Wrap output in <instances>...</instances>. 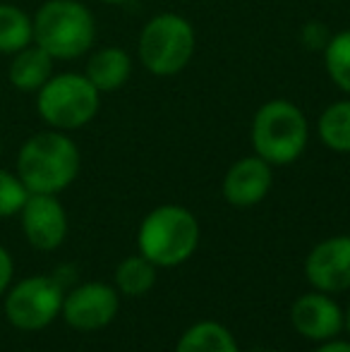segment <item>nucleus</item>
Instances as JSON below:
<instances>
[{
    "label": "nucleus",
    "instance_id": "1",
    "mask_svg": "<svg viewBox=\"0 0 350 352\" xmlns=\"http://www.w3.org/2000/svg\"><path fill=\"white\" fill-rule=\"evenodd\" d=\"M80 173V148L63 132H39L22 144L17 175L29 195H58Z\"/></svg>",
    "mask_w": 350,
    "mask_h": 352
},
{
    "label": "nucleus",
    "instance_id": "2",
    "mask_svg": "<svg viewBox=\"0 0 350 352\" xmlns=\"http://www.w3.org/2000/svg\"><path fill=\"white\" fill-rule=\"evenodd\" d=\"M140 254L159 269L185 264L199 247V223L182 206H159L142 221L137 232Z\"/></svg>",
    "mask_w": 350,
    "mask_h": 352
},
{
    "label": "nucleus",
    "instance_id": "3",
    "mask_svg": "<svg viewBox=\"0 0 350 352\" xmlns=\"http://www.w3.org/2000/svg\"><path fill=\"white\" fill-rule=\"evenodd\" d=\"M34 43L53 60H72L94 43V17L77 0H48L34 17Z\"/></svg>",
    "mask_w": 350,
    "mask_h": 352
},
{
    "label": "nucleus",
    "instance_id": "4",
    "mask_svg": "<svg viewBox=\"0 0 350 352\" xmlns=\"http://www.w3.org/2000/svg\"><path fill=\"white\" fill-rule=\"evenodd\" d=\"M252 144L257 156L271 166L293 163L307 144L305 116L288 101L266 103L254 118Z\"/></svg>",
    "mask_w": 350,
    "mask_h": 352
},
{
    "label": "nucleus",
    "instance_id": "5",
    "mask_svg": "<svg viewBox=\"0 0 350 352\" xmlns=\"http://www.w3.org/2000/svg\"><path fill=\"white\" fill-rule=\"evenodd\" d=\"M36 111L56 130H77L96 116L98 89L85 74H58L39 89Z\"/></svg>",
    "mask_w": 350,
    "mask_h": 352
},
{
    "label": "nucleus",
    "instance_id": "6",
    "mask_svg": "<svg viewBox=\"0 0 350 352\" xmlns=\"http://www.w3.org/2000/svg\"><path fill=\"white\" fill-rule=\"evenodd\" d=\"M65 292L51 276H29L5 297V319L19 331H41L61 316Z\"/></svg>",
    "mask_w": 350,
    "mask_h": 352
},
{
    "label": "nucleus",
    "instance_id": "7",
    "mask_svg": "<svg viewBox=\"0 0 350 352\" xmlns=\"http://www.w3.org/2000/svg\"><path fill=\"white\" fill-rule=\"evenodd\" d=\"M195 51V32L177 14H159L144 27L140 38L142 63L154 74H175Z\"/></svg>",
    "mask_w": 350,
    "mask_h": 352
},
{
    "label": "nucleus",
    "instance_id": "8",
    "mask_svg": "<svg viewBox=\"0 0 350 352\" xmlns=\"http://www.w3.org/2000/svg\"><path fill=\"white\" fill-rule=\"evenodd\" d=\"M120 311V292L108 283H82L63 300L61 316L75 331H101Z\"/></svg>",
    "mask_w": 350,
    "mask_h": 352
},
{
    "label": "nucleus",
    "instance_id": "9",
    "mask_svg": "<svg viewBox=\"0 0 350 352\" xmlns=\"http://www.w3.org/2000/svg\"><path fill=\"white\" fill-rule=\"evenodd\" d=\"M290 324L295 333H300L305 340L324 343V340L338 338V333L346 329V311L329 292L312 290L293 302Z\"/></svg>",
    "mask_w": 350,
    "mask_h": 352
},
{
    "label": "nucleus",
    "instance_id": "10",
    "mask_svg": "<svg viewBox=\"0 0 350 352\" xmlns=\"http://www.w3.org/2000/svg\"><path fill=\"white\" fill-rule=\"evenodd\" d=\"M305 278L312 290L329 295L350 290V235L327 237L305 259Z\"/></svg>",
    "mask_w": 350,
    "mask_h": 352
},
{
    "label": "nucleus",
    "instance_id": "11",
    "mask_svg": "<svg viewBox=\"0 0 350 352\" xmlns=\"http://www.w3.org/2000/svg\"><path fill=\"white\" fill-rule=\"evenodd\" d=\"M22 230L39 252H53L67 237V213L56 195H29L22 211Z\"/></svg>",
    "mask_w": 350,
    "mask_h": 352
},
{
    "label": "nucleus",
    "instance_id": "12",
    "mask_svg": "<svg viewBox=\"0 0 350 352\" xmlns=\"http://www.w3.org/2000/svg\"><path fill=\"white\" fill-rule=\"evenodd\" d=\"M271 163H266L259 156H250L238 161L228 170L223 180V197L228 204L238 209L254 206L269 195L271 190Z\"/></svg>",
    "mask_w": 350,
    "mask_h": 352
},
{
    "label": "nucleus",
    "instance_id": "13",
    "mask_svg": "<svg viewBox=\"0 0 350 352\" xmlns=\"http://www.w3.org/2000/svg\"><path fill=\"white\" fill-rule=\"evenodd\" d=\"M8 77L19 91H39L53 77V58L41 46H27L14 53Z\"/></svg>",
    "mask_w": 350,
    "mask_h": 352
},
{
    "label": "nucleus",
    "instance_id": "14",
    "mask_svg": "<svg viewBox=\"0 0 350 352\" xmlns=\"http://www.w3.org/2000/svg\"><path fill=\"white\" fill-rule=\"evenodd\" d=\"M175 352H240L235 336L219 321H197L180 336Z\"/></svg>",
    "mask_w": 350,
    "mask_h": 352
},
{
    "label": "nucleus",
    "instance_id": "15",
    "mask_svg": "<svg viewBox=\"0 0 350 352\" xmlns=\"http://www.w3.org/2000/svg\"><path fill=\"white\" fill-rule=\"evenodd\" d=\"M130 77V58L120 48H103L87 63V79L98 91H113Z\"/></svg>",
    "mask_w": 350,
    "mask_h": 352
},
{
    "label": "nucleus",
    "instance_id": "16",
    "mask_svg": "<svg viewBox=\"0 0 350 352\" xmlns=\"http://www.w3.org/2000/svg\"><path fill=\"white\" fill-rule=\"evenodd\" d=\"M34 41V19L17 5L0 3V53L14 56Z\"/></svg>",
    "mask_w": 350,
    "mask_h": 352
},
{
    "label": "nucleus",
    "instance_id": "17",
    "mask_svg": "<svg viewBox=\"0 0 350 352\" xmlns=\"http://www.w3.org/2000/svg\"><path fill=\"white\" fill-rule=\"evenodd\" d=\"M156 271H159V266L151 264L146 256L142 254L127 256V259H122L116 266V276H113L116 290L127 297L146 295L156 283Z\"/></svg>",
    "mask_w": 350,
    "mask_h": 352
},
{
    "label": "nucleus",
    "instance_id": "18",
    "mask_svg": "<svg viewBox=\"0 0 350 352\" xmlns=\"http://www.w3.org/2000/svg\"><path fill=\"white\" fill-rule=\"evenodd\" d=\"M319 137L333 151H350V101L333 103L319 118Z\"/></svg>",
    "mask_w": 350,
    "mask_h": 352
},
{
    "label": "nucleus",
    "instance_id": "19",
    "mask_svg": "<svg viewBox=\"0 0 350 352\" xmlns=\"http://www.w3.org/2000/svg\"><path fill=\"white\" fill-rule=\"evenodd\" d=\"M327 70L331 79L350 94V32H341L327 43Z\"/></svg>",
    "mask_w": 350,
    "mask_h": 352
},
{
    "label": "nucleus",
    "instance_id": "20",
    "mask_svg": "<svg viewBox=\"0 0 350 352\" xmlns=\"http://www.w3.org/2000/svg\"><path fill=\"white\" fill-rule=\"evenodd\" d=\"M29 197V190L19 180L17 173H10L0 168V218L17 216L22 211L24 201Z\"/></svg>",
    "mask_w": 350,
    "mask_h": 352
},
{
    "label": "nucleus",
    "instance_id": "21",
    "mask_svg": "<svg viewBox=\"0 0 350 352\" xmlns=\"http://www.w3.org/2000/svg\"><path fill=\"white\" fill-rule=\"evenodd\" d=\"M14 276V264H12V256L5 247H0V295L10 287Z\"/></svg>",
    "mask_w": 350,
    "mask_h": 352
},
{
    "label": "nucleus",
    "instance_id": "22",
    "mask_svg": "<svg viewBox=\"0 0 350 352\" xmlns=\"http://www.w3.org/2000/svg\"><path fill=\"white\" fill-rule=\"evenodd\" d=\"M314 352H350V340H338V338L324 340Z\"/></svg>",
    "mask_w": 350,
    "mask_h": 352
},
{
    "label": "nucleus",
    "instance_id": "23",
    "mask_svg": "<svg viewBox=\"0 0 350 352\" xmlns=\"http://www.w3.org/2000/svg\"><path fill=\"white\" fill-rule=\"evenodd\" d=\"M346 331L350 333V305H348V309H346Z\"/></svg>",
    "mask_w": 350,
    "mask_h": 352
},
{
    "label": "nucleus",
    "instance_id": "24",
    "mask_svg": "<svg viewBox=\"0 0 350 352\" xmlns=\"http://www.w3.org/2000/svg\"><path fill=\"white\" fill-rule=\"evenodd\" d=\"M106 3H125V0H106Z\"/></svg>",
    "mask_w": 350,
    "mask_h": 352
}]
</instances>
